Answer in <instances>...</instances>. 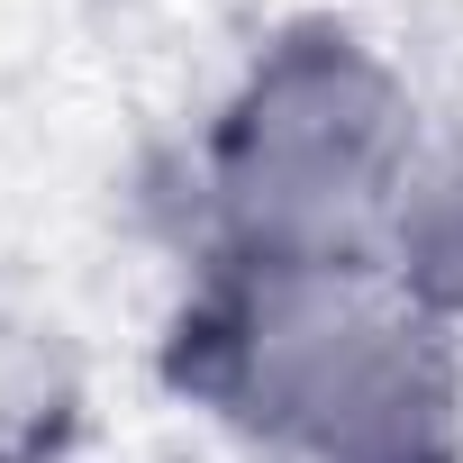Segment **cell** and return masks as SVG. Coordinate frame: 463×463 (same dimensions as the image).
<instances>
[{
  "label": "cell",
  "instance_id": "2",
  "mask_svg": "<svg viewBox=\"0 0 463 463\" xmlns=\"http://www.w3.org/2000/svg\"><path fill=\"white\" fill-rule=\"evenodd\" d=\"M418 137L391 64L345 28H291L209 128L218 264H373Z\"/></svg>",
  "mask_w": 463,
  "mask_h": 463
},
{
  "label": "cell",
  "instance_id": "4",
  "mask_svg": "<svg viewBox=\"0 0 463 463\" xmlns=\"http://www.w3.org/2000/svg\"><path fill=\"white\" fill-rule=\"evenodd\" d=\"M64 418H73V382H64V364H55L37 336L0 327V463L46 454Z\"/></svg>",
  "mask_w": 463,
  "mask_h": 463
},
{
  "label": "cell",
  "instance_id": "3",
  "mask_svg": "<svg viewBox=\"0 0 463 463\" xmlns=\"http://www.w3.org/2000/svg\"><path fill=\"white\" fill-rule=\"evenodd\" d=\"M382 273L436 327H463V137L409 164V191H400L391 237H382Z\"/></svg>",
  "mask_w": 463,
  "mask_h": 463
},
{
  "label": "cell",
  "instance_id": "1",
  "mask_svg": "<svg viewBox=\"0 0 463 463\" xmlns=\"http://www.w3.org/2000/svg\"><path fill=\"white\" fill-rule=\"evenodd\" d=\"M173 382L282 463H463L454 345L382 264H218Z\"/></svg>",
  "mask_w": 463,
  "mask_h": 463
}]
</instances>
